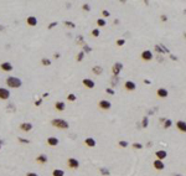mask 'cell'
Here are the masks:
<instances>
[{
    "label": "cell",
    "instance_id": "cell-1",
    "mask_svg": "<svg viewBox=\"0 0 186 176\" xmlns=\"http://www.w3.org/2000/svg\"><path fill=\"white\" fill-rule=\"evenodd\" d=\"M5 83L8 86V88H20L23 86V81H21L19 77H15V76H8L6 79H5Z\"/></svg>",
    "mask_w": 186,
    "mask_h": 176
},
{
    "label": "cell",
    "instance_id": "cell-2",
    "mask_svg": "<svg viewBox=\"0 0 186 176\" xmlns=\"http://www.w3.org/2000/svg\"><path fill=\"white\" fill-rule=\"evenodd\" d=\"M51 125L53 128H57V129H68L70 128L68 122L62 119V118H53V119H51Z\"/></svg>",
    "mask_w": 186,
    "mask_h": 176
},
{
    "label": "cell",
    "instance_id": "cell-3",
    "mask_svg": "<svg viewBox=\"0 0 186 176\" xmlns=\"http://www.w3.org/2000/svg\"><path fill=\"white\" fill-rule=\"evenodd\" d=\"M67 166L72 170H77L80 168V161L76 158H68L67 159Z\"/></svg>",
    "mask_w": 186,
    "mask_h": 176
},
{
    "label": "cell",
    "instance_id": "cell-4",
    "mask_svg": "<svg viewBox=\"0 0 186 176\" xmlns=\"http://www.w3.org/2000/svg\"><path fill=\"white\" fill-rule=\"evenodd\" d=\"M98 107H99V109L102 110H109L112 108V103L107 100V99H101L99 102H98Z\"/></svg>",
    "mask_w": 186,
    "mask_h": 176
},
{
    "label": "cell",
    "instance_id": "cell-5",
    "mask_svg": "<svg viewBox=\"0 0 186 176\" xmlns=\"http://www.w3.org/2000/svg\"><path fill=\"white\" fill-rule=\"evenodd\" d=\"M140 57H141V60H143V61L149 62V61H151L153 58H154V55H153V52H151L150 50H144L143 52H141Z\"/></svg>",
    "mask_w": 186,
    "mask_h": 176
},
{
    "label": "cell",
    "instance_id": "cell-6",
    "mask_svg": "<svg viewBox=\"0 0 186 176\" xmlns=\"http://www.w3.org/2000/svg\"><path fill=\"white\" fill-rule=\"evenodd\" d=\"M0 69H1L3 72H11L13 69H14V66L10 63L9 61H4V62H1V63H0Z\"/></svg>",
    "mask_w": 186,
    "mask_h": 176
},
{
    "label": "cell",
    "instance_id": "cell-7",
    "mask_svg": "<svg viewBox=\"0 0 186 176\" xmlns=\"http://www.w3.org/2000/svg\"><path fill=\"white\" fill-rule=\"evenodd\" d=\"M32 128H34V125H32L31 123H29V122H24V123H21L20 125H19V129H20L21 131H24V133L31 131Z\"/></svg>",
    "mask_w": 186,
    "mask_h": 176
},
{
    "label": "cell",
    "instance_id": "cell-8",
    "mask_svg": "<svg viewBox=\"0 0 186 176\" xmlns=\"http://www.w3.org/2000/svg\"><path fill=\"white\" fill-rule=\"evenodd\" d=\"M10 98V91L9 88L0 87V100H8Z\"/></svg>",
    "mask_w": 186,
    "mask_h": 176
},
{
    "label": "cell",
    "instance_id": "cell-9",
    "mask_svg": "<svg viewBox=\"0 0 186 176\" xmlns=\"http://www.w3.org/2000/svg\"><path fill=\"white\" fill-rule=\"evenodd\" d=\"M46 144H47L49 146H51V148H55V146H57L58 144H60V140L56 137H49L47 140H46Z\"/></svg>",
    "mask_w": 186,
    "mask_h": 176
},
{
    "label": "cell",
    "instance_id": "cell-10",
    "mask_svg": "<svg viewBox=\"0 0 186 176\" xmlns=\"http://www.w3.org/2000/svg\"><path fill=\"white\" fill-rule=\"evenodd\" d=\"M82 84L86 87V88H88V89H93L96 83H94V81L91 79V78H83L82 79Z\"/></svg>",
    "mask_w": 186,
    "mask_h": 176
},
{
    "label": "cell",
    "instance_id": "cell-11",
    "mask_svg": "<svg viewBox=\"0 0 186 176\" xmlns=\"http://www.w3.org/2000/svg\"><path fill=\"white\" fill-rule=\"evenodd\" d=\"M123 69V65L120 63V62H115L112 67V72H113V76H119L120 71Z\"/></svg>",
    "mask_w": 186,
    "mask_h": 176
},
{
    "label": "cell",
    "instance_id": "cell-12",
    "mask_svg": "<svg viewBox=\"0 0 186 176\" xmlns=\"http://www.w3.org/2000/svg\"><path fill=\"white\" fill-rule=\"evenodd\" d=\"M156 96L159 98H166L169 96V91L166 88H164V87H160L156 89Z\"/></svg>",
    "mask_w": 186,
    "mask_h": 176
},
{
    "label": "cell",
    "instance_id": "cell-13",
    "mask_svg": "<svg viewBox=\"0 0 186 176\" xmlns=\"http://www.w3.org/2000/svg\"><path fill=\"white\" fill-rule=\"evenodd\" d=\"M124 88L128 92H133V91L137 89V84H135V82H133V81H127L124 83Z\"/></svg>",
    "mask_w": 186,
    "mask_h": 176
},
{
    "label": "cell",
    "instance_id": "cell-14",
    "mask_svg": "<svg viewBox=\"0 0 186 176\" xmlns=\"http://www.w3.org/2000/svg\"><path fill=\"white\" fill-rule=\"evenodd\" d=\"M35 160H36V162L39 165H45V164H47L49 158H47V155H45V154H40V155H37V158Z\"/></svg>",
    "mask_w": 186,
    "mask_h": 176
},
{
    "label": "cell",
    "instance_id": "cell-15",
    "mask_svg": "<svg viewBox=\"0 0 186 176\" xmlns=\"http://www.w3.org/2000/svg\"><path fill=\"white\" fill-rule=\"evenodd\" d=\"M84 145H86V146H88V148H94V146L97 145V141H96L94 138L88 137V138H86V139H84Z\"/></svg>",
    "mask_w": 186,
    "mask_h": 176
},
{
    "label": "cell",
    "instance_id": "cell-16",
    "mask_svg": "<svg viewBox=\"0 0 186 176\" xmlns=\"http://www.w3.org/2000/svg\"><path fill=\"white\" fill-rule=\"evenodd\" d=\"M55 109H56L57 112H63L65 109H66V103H65L63 100H57L56 103H55Z\"/></svg>",
    "mask_w": 186,
    "mask_h": 176
},
{
    "label": "cell",
    "instance_id": "cell-17",
    "mask_svg": "<svg viewBox=\"0 0 186 176\" xmlns=\"http://www.w3.org/2000/svg\"><path fill=\"white\" fill-rule=\"evenodd\" d=\"M26 24H27V26H30V27L36 26V25H37V17H36V16H27Z\"/></svg>",
    "mask_w": 186,
    "mask_h": 176
},
{
    "label": "cell",
    "instance_id": "cell-18",
    "mask_svg": "<svg viewBox=\"0 0 186 176\" xmlns=\"http://www.w3.org/2000/svg\"><path fill=\"white\" fill-rule=\"evenodd\" d=\"M153 166H154V169H155V170L161 171V170L165 169V164H164L161 160H158V159H156L154 162H153Z\"/></svg>",
    "mask_w": 186,
    "mask_h": 176
},
{
    "label": "cell",
    "instance_id": "cell-19",
    "mask_svg": "<svg viewBox=\"0 0 186 176\" xmlns=\"http://www.w3.org/2000/svg\"><path fill=\"white\" fill-rule=\"evenodd\" d=\"M155 156H156V159L158 160H164V159H166V156H168V153L165 151V150H158L156 153H155Z\"/></svg>",
    "mask_w": 186,
    "mask_h": 176
},
{
    "label": "cell",
    "instance_id": "cell-20",
    "mask_svg": "<svg viewBox=\"0 0 186 176\" xmlns=\"http://www.w3.org/2000/svg\"><path fill=\"white\" fill-rule=\"evenodd\" d=\"M176 128H178L181 133H186V122H184V120H178V122H176Z\"/></svg>",
    "mask_w": 186,
    "mask_h": 176
},
{
    "label": "cell",
    "instance_id": "cell-21",
    "mask_svg": "<svg viewBox=\"0 0 186 176\" xmlns=\"http://www.w3.org/2000/svg\"><path fill=\"white\" fill-rule=\"evenodd\" d=\"M92 72H93V75H96V76H101L103 73V67L102 66H93Z\"/></svg>",
    "mask_w": 186,
    "mask_h": 176
},
{
    "label": "cell",
    "instance_id": "cell-22",
    "mask_svg": "<svg viewBox=\"0 0 186 176\" xmlns=\"http://www.w3.org/2000/svg\"><path fill=\"white\" fill-rule=\"evenodd\" d=\"M40 62H41V65H42V66H45V67L51 66V60H50V58H47V57H42Z\"/></svg>",
    "mask_w": 186,
    "mask_h": 176
},
{
    "label": "cell",
    "instance_id": "cell-23",
    "mask_svg": "<svg viewBox=\"0 0 186 176\" xmlns=\"http://www.w3.org/2000/svg\"><path fill=\"white\" fill-rule=\"evenodd\" d=\"M107 25V21H105V19L103 17H99V19H97V26L98 27H104Z\"/></svg>",
    "mask_w": 186,
    "mask_h": 176
},
{
    "label": "cell",
    "instance_id": "cell-24",
    "mask_svg": "<svg viewBox=\"0 0 186 176\" xmlns=\"http://www.w3.org/2000/svg\"><path fill=\"white\" fill-rule=\"evenodd\" d=\"M52 176H65V171L62 169H55L52 171Z\"/></svg>",
    "mask_w": 186,
    "mask_h": 176
},
{
    "label": "cell",
    "instance_id": "cell-25",
    "mask_svg": "<svg viewBox=\"0 0 186 176\" xmlns=\"http://www.w3.org/2000/svg\"><path fill=\"white\" fill-rule=\"evenodd\" d=\"M76 42H77V45H81V46H83L86 42H84V37L82 36V35H78L77 36V38H76Z\"/></svg>",
    "mask_w": 186,
    "mask_h": 176
},
{
    "label": "cell",
    "instance_id": "cell-26",
    "mask_svg": "<svg viewBox=\"0 0 186 176\" xmlns=\"http://www.w3.org/2000/svg\"><path fill=\"white\" fill-rule=\"evenodd\" d=\"M118 82H119V76H112V79H111V84H112V87L117 86V84H118Z\"/></svg>",
    "mask_w": 186,
    "mask_h": 176
},
{
    "label": "cell",
    "instance_id": "cell-27",
    "mask_svg": "<svg viewBox=\"0 0 186 176\" xmlns=\"http://www.w3.org/2000/svg\"><path fill=\"white\" fill-rule=\"evenodd\" d=\"M99 35H101V31H99V29H98V27H96V29H93L91 31V36H93V37H98Z\"/></svg>",
    "mask_w": 186,
    "mask_h": 176
},
{
    "label": "cell",
    "instance_id": "cell-28",
    "mask_svg": "<svg viewBox=\"0 0 186 176\" xmlns=\"http://www.w3.org/2000/svg\"><path fill=\"white\" fill-rule=\"evenodd\" d=\"M82 51H83L84 54H89V52H92V47L88 46L87 44H84V45L82 46Z\"/></svg>",
    "mask_w": 186,
    "mask_h": 176
},
{
    "label": "cell",
    "instance_id": "cell-29",
    "mask_svg": "<svg viewBox=\"0 0 186 176\" xmlns=\"http://www.w3.org/2000/svg\"><path fill=\"white\" fill-rule=\"evenodd\" d=\"M67 100L68 102H76L77 100V96H76L74 93H70V94H67Z\"/></svg>",
    "mask_w": 186,
    "mask_h": 176
},
{
    "label": "cell",
    "instance_id": "cell-30",
    "mask_svg": "<svg viewBox=\"0 0 186 176\" xmlns=\"http://www.w3.org/2000/svg\"><path fill=\"white\" fill-rule=\"evenodd\" d=\"M84 52H83V51H80V52H78V55H77V57H76V60H77V62H82L83 61V58H84Z\"/></svg>",
    "mask_w": 186,
    "mask_h": 176
},
{
    "label": "cell",
    "instance_id": "cell-31",
    "mask_svg": "<svg viewBox=\"0 0 186 176\" xmlns=\"http://www.w3.org/2000/svg\"><path fill=\"white\" fill-rule=\"evenodd\" d=\"M171 125H172V120L171 119H165V122H164V128L169 129Z\"/></svg>",
    "mask_w": 186,
    "mask_h": 176
},
{
    "label": "cell",
    "instance_id": "cell-32",
    "mask_svg": "<svg viewBox=\"0 0 186 176\" xmlns=\"http://www.w3.org/2000/svg\"><path fill=\"white\" fill-rule=\"evenodd\" d=\"M148 124H149V119H148V117L145 115V117L143 118V120H141V128H146Z\"/></svg>",
    "mask_w": 186,
    "mask_h": 176
},
{
    "label": "cell",
    "instance_id": "cell-33",
    "mask_svg": "<svg viewBox=\"0 0 186 176\" xmlns=\"http://www.w3.org/2000/svg\"><path fill=\"white\" fill-rule=\"evenodd\" d=\"M63 25H65V26H67V27H70V29L76 27V24H74L73 21H65V23H63Z\"/></svg>",
    "mask_w": 186,
    "mask_h": 176
},
{
    "label": "cell",
    "instance_id": "cell-34",
    "mask_svg": "<svg viewBox=\"0 0 186 176\" xmlns=\"http://www.w3.org/2000/svg\"><path fill=\"white\" fill-rule=\"evenodd\" d=\"M118 145H119L120 148H127V146L129 145V143H128V141H125V140H120V141L118 143Z\"/></svg>",
    "mask_w": 186,
    "mask_h": 176
},
{
    "label": "cell",
    "instance_id": "cell-35",
    "mask_svg": "<svg viewBox=\"0 0 186 176\" xmlns=\"http://www.w3.org/2000/svg\"><path fill=\"white\" fill-rule=\"evenodd\" d=\"M115 44H117V46H119V47H120V46H124V44H125V38H118Z\"/></svg>",
    "mask_w": 186,
    "mask_h": 176
},
{
    "label": "cell",
    "instance_id": "cell-36",
    "mask_svg": "<svg viewBox=\"0 0 186 176\" xmlns=\"http://www.w3.org/2000/svg\"><path fill=\"white\" fill-rule=\"evenodd\" d=\"M99 171H101V174H102L103 176H109V170H107L105 168H101Z\"/></svg>",
    "mask_w": 186,
    "mask_h": 176
},
{
    "label": "cell",
    "instance_id": "cell-37",
    "mask_svg": "<svg viewBox=\"0 0 186 176\" xmlns=\"http://www.w3.org/2000/svg\"><path fill=\"white\" fill-rule=\"evenodd\" d=\"M17 141H19V143H21V144H29V143H30V140H29V139H24V138H21V137H19V138H17Z\"/></svg>",
    "mask_w": 186,
    "mask_h": 176
},
{
    "label": "cell",
    "instance_id": "cell-38",
    "mask_svg": "<svg viewBox=\"0 0 186 176\" xmlns=\"http://www.w3.org/2000/svg\"><path fill=\"white\" fill-rule=\"evenodd\" d=\"M57 25H58L57 21H52V23H50V24L47 25V29H49V30H52L55 26H57Z\"/></svg>",
    "mask_w": 186,
    "mask_h": 176
},
{
    "label": "cell",
    "instance_id": "cell-39",
    "mask_svg": "<svg viewBox=\"0 0 186 176\" xmlns=\"http://www.w3.org/2000/svg\"><path fill=\"white\" fill-rule=\"evenodd\" d=\"M105 93H108L109 96H114V89L111 88V87H107L105 88Z\"/></svg>",
    "mask_w": 186,
    "mask_h": 176
},
{
    "label": "cell",
    "instance_id": "cell-40",
    "mask_svg": "<svg viewBox=\"0 0 186 176\" xmlns=\"http://www.w3.org/2000/svg\"><path fill=\"white\" fill-rule=\"evenodd\" d=\"M102 16H103V19L104 17H108V16H111V13H109L108 10L104 9V10H102Z\"/></svg>",
    "mask_w": 186,
    "mask_h": 176
},
{
    "label": "cell",
    "instance_id": "cell-41",
    "mask_svg": "<svg viewBox=\"0 0 186 176\" xmlns=\"http://www.w3.org/2000/svg\"><path fill=\"white\" fill-rule=\"evenodd\" d=\"M82 10H83V11H89V10H91L89 4H83L82 5Z\"/></svg>",
    "mask_w": 186,
    "mask_h": 176
},
{
    "label": "cell",
    "instance_id": "cell-42",
    "mask_svg": "<svg viewBox=\"0 0 186 176\" xmlns=\"http://www.w3.org/2000/svg\"><path fill=\"white\" fill-rule=\"evenodd\" d=\"M41 103H42V98L36 99V100L34 102V106H35V107H40V106H41Z\"/></svg>",
    "mask_w": 186,
    "mask_h": 176
},
{
    "label": "cell",
    "instance_id": "cell-43",
    "mask_svg": "<svg viewBox=\"0 0 186 176\" xmlns=\"http://www.w3.org/2000/svg\"><path fill=\"white\" fill-rule=\"evenodd\" d=\"M133 148L134 149H143V145H141L140 143H134L133 144Z\"/></svg>",
    "mask_w": 186,
    "mask_h": 176
},
{
    "label": "cell",
    "instance_id": "cell-44",
    "mask_svg": "<svg viewBox=\"0 0 186 176\" xmlns=\"http://www.w3.org/2000/svg\"><path fill=\"white\" fill-rule=\"evenodd\" d=\"M160 19H161V21H162V23L168 21V16H166V15H160Z\"/></svg>",
    "mask_w": 186,
    "mask_h": 176
},
{
    "label": "cell",
    "instance_id": "cell-45",
    "mask_svg": "<svg viewBox=\"0 0 186 176\" xmlns=\"http://www.w3.org/2000/svg\"><path fill=\"white\" fill-rule=\"evenodd\" d=\"M26 176H39V175H37L36 172H32V171H31V172H27Z\"/></svg>",
    "mask_w": 186,
    "mask_h": 176
},
{
    "label": "cell",
    "instance_id": "cell-46",
    "mask_svg": "<svg viewBox=\"0 0 186 176\" xmlns=\"http://www.w3.org/2000/svg\"><path fill=\"white\" fill-rule=\"evenodd\" d=\"M60 57H61V55H60L58 52H55V54H53V58L57 60V58H60Z\"/></svg>",
    "mask_w": 186,
    "mask_h": 176
},
{
    "label": "cell",
    "instance_id": "cell-47",
    "mask_svg": "<svg viewBox=\"0 0 186 176\" xmlns=\"http://www.w3.org/2000/svg\"><path fill=\"white\" fill-rule=\"evenodd\" d=\"M169 56H170V58H171L172 61H178V57H176V56H174V55H171V54H170Z\"/></svg>",
    "mask_w": 186,
    "mask_h": 176
},
{
    "label": "cell",
    "instance_id": "cell-48",
    "mask_svg": "<svg viewBox=\"0 0 186 176\" xmlns=\"http://www.w3.org/2000/svg\"><path fill=\"white\" fill-rule=\"evenodd\" d=\"M143 82H144L145 84H150V83H151V81H150V79H146V78H145V79H143Z\"/></svg>",
    "mask_w": 186,
    "mask_h": 176
},
{
    "label": "cell",
    "instance_id": "cell-49",
    "mask_svg": "<svg viewBox=\"0 0 186 176\" xmlns=\"http://www.w3.org/2000/svg\"><path fill=\"white\" fill-rule=\"evenodd\" d=\"M46 97H49V92H45V93L42 94V98H46Z\"/></svg>",
    "mask_w": 186,
    "mask_h": 176
},
{
    "label": "cell",
    "instance_id": "cell-50",
    "mask_svg": "<svg viewBox=\"0 0 186 176\" xmlns=\"http://www.w3.org/2000/svg\"><path fill=\"white\" fill-rule=\"evenodd\" d=\"M3 30H5V27L3 25H0V31H3Z\"/></svg>",
    "mask_w": 186,
    "mask_h": 176
},
{
    "label": "cell",
    "instance_id": "cell-51",
    "mask_svg": "<svg viewBox=\"0 0 186 176\" xmlns=\"http://www.w3.org/2000/svg\"><path fill=\"white\" fill-rule=\"evenodd\" d=\"M113 24H119V20H117V19H115L114 21H113Z\"/></svg>",
    "mask_w": 186,
    "mask_h": 176
},
{
    "label": "cell",
    "instance_id": "cell-52",
    "mask_svg": "<svg viewBox=\"0 0 186 176\" xmlns=\"http://www.w3.org/2000/svg\"><path fill=\"white\" fill-rule=\"evenodd\" d=\"M158 61H159V62H162V58H161V57H159V56H158Z\"/></svg>",
    "mask_w": 186,
    "mask_h": 176
},
{
    "label": "cell",
    "instance_id": "cell-53",
    "mask_svg": "<svg viewBox=\"0 0 186 176\" xmlns=\"http://www.w3.org/2000/svg\"><path fill=\"white\" fill-rule=\"evenodd\" d=\"M184 36H185V38H186V32H185V34H184Z\"/></svg>",
    "mask_w": 186,
    "mask_h": 176
},
{
    "label": "cell",
    "instance_id": "cell-54",
    "mask_svg": "<svg viewBox=\"0 0 186 176\" xmlns=\"http://www.w3.org/2000/svg\"><path fill=\"white\" fill-rule=\"evenodd\" d=\"M175 176H181V175H179V174H178V175H175Z\"/></svg>",
    "mask_w": 186,
    "mask_h": 176
},
{
    "label": "cell",
    "instance_id": "cell-55",
    "mask_svg": "<svg viewBox=\"0 0 186 176\" xmlns=\"http://www.w3.org/2000/svg\"><path fill=\"white\" fill-rule=\"evenodd\" d=\"M0 149H1V145H0Z\"/></svg>",
    "mask_w": 186,
    "mask_h": 176
},
{
    "label": "cell",
    "instance_id": "cell-56",
    "mask_svg": "<svg viewBox=\"0 0 186 176\" xmlns=\"http://www.w3.org/2000/svg\"><path fill=\"white\" fill-rule=\"evenodd\" d=\"M185 14H186V10H185Z\"/></svg>",
    "mask_w": 186,
    "mask_h": 176
}]
</instances>
